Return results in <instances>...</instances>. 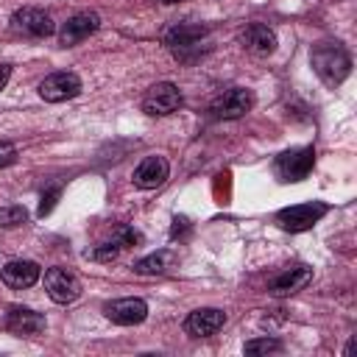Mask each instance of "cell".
<instances>
[{
    "instance_id": "obj_10",
    "label": "cell",
    "mask_w": 357,
    "mask_h": 357,
    "mask_svg": "<svg viewBox=\"0 0 357 357\" xmlns=\"http://www.w3.org/2000/svg\"><path fill=\"white\" fill-rule=\"evenodd\" d=\"M3 326H6V332H11V335L33 337V335H42V332H45L47 321H45L42 312H33V310H28V307H8L6 315H3Z\"/></svg>"
},
{
    "instance_id": "obj_27",
    "label": "cell",
    "mask_w": 357,
    "mask_h": 357,
    "mask_svg": "<svg viewBox=\"0 0 357 357\" xmlns=\"http://www.w3.org/2000/svg\"><path fill=\"white\" fill-rule=\"evenodd\" d=\"M156 3H162V6H173V3H178V0H156Z\"/></svg>"
},
{
    "instance_id": "obj_15",
    "label": "cell",
    "mask_w": 357,
    "mask_h": 357,
    "mask_svg": "<svg viewBox=\"0 0 357 357\" xmlns=\"http://www.w3.org/2000/svg\"><path fill=\"white\" fill-rule=\"evenodd\" d=\"M310 282H312V268H307V265H293V268L276 273V276L271 279L268 290H271V296L284 298V296H293V293L304 290Z\"/></svg>"
},
{
    "instance_id": "obj_20",
    "label": "cell",
    "mask_w": 357,
    "mask_h": 357,
    "mask_svg": "<svg viewBox=\"0 0 357 357\" xmlns=\"http://www.w3.org/2000/svg\"><path fill=\"white\" fill-rule=\"evenodd\" d=\"M112 243H117L120 248L139 245V243H142V234H139V231H134L131 226H117V229L112 231Z\"/></svg>"
},
{
    "instance_id": "obj_1",
    "label": "cell",
    "mask_w": 357,
    "mask_h": 357,
    "mask_svg": "<svg viewBox=\"0 0 357 357\" xmlns=\"http://www.w3.org/2000/svg\"><path fill=\"white\" fill-rule=\"evenodd\" d=\"M312 70L321 75V81L326 86H337L346 81V75L351 73V56L340 42H321L312 47L310 53Z\"/></svg>"
},
{
    "instance_id": "obj_16",
    "label": "cell",
    "mask_w": 357,
    "mask_h": 357,
    "mask_svg": "<svg viewBox=\"0 0 357 357\" xmlns=\"http://www.w3.org/2000/svg\"><path fill=\"white\" fill-rule=\"evenodd\" d=\"M98 28H100V17H98L95 11H78V14H73V17L64 22V28L59 31V42H61L64 47L78 45V42H84L89 33H95Z\"/></svg>"
},
{
    "instance_id": "obj_6",
    "label": "cell",
    "mask_w": 357,
    "mask_h": 357,
    "mask_svg": "<svg viewBox=\"0 0 357 357\" xmlns=\"http://www.w3.org/2000/svg\"><path fill=\"white\" fill-rule=\"evenodd\" d=\"M11 31H17L22 36L45 39V36H53L56 33V22H53V17L47 11L33 8V6H25V8H17L11 14Z\"/></svg>"
},
{
    "instance_id": "obj_24",
    "label": "cell",
    "mask_w": 357,
    "mask_h": 357,
    "mask_svg": "<svg viewBox=\"0 0 357 357\" xmlns=\"http://www.w3.org/2000/svg\"><path fill=\"white\" fill-rule=\"evenodd\" d=\"M14 159H17V148L11 142H0V167L11 165Z\"/></svg>"
},
{
    "instance_id": "obj_14",
    "label": "cell",
    "mask_w": 357,
    "mask_h": 357,
    "mask_svg": "<svg viewBox=\"0 0 357 357\" xmlns=\"http://www.w3.org/2000/svg\"><path fill=\"white\" fill-rule=\"evenodd\" d=\"M167 176H170V165H167L165 156H145V159L137 165L131 181H134V187H139V190H156V187H162V184L167 181Z\"/></svg>"
},
{
    "instance_id": "obj_22",
    "label": "cell",
    "mask_w": 357,
    "mask_h": 357,
    "mask_svg": "<svg viewBox=\"0 0 357 357\" xmlns=\"http://www.w3.org/2000/svg\"><path fill=\"white\" fill-rule=\"evenodd\" d=\"M117 254H120L117 243H106V245H98V248L86 251V257L95 259V262H112V259H117Z\"/></svg>"
},
{
    "instance_id": "obj_3",
    "label": "cell",
    "mask_w": 357,
    "mask_h": 357,
    "mask_svg": "<svg viewBox=\"0 0 357 357\" xmlns=\"http://www.w3.org/2000/svg\"><path fill=\"white\" fill-rule=\"evenodd\" d=\"M181 103H184L181 89H178L176 84H170V81H159V84H153V86L145 92V98H142V112L151 114V117H165V114L178 112Z\"/></svg>"
},
{
    "instance_id": "obj_18",
    "label": "cell",
    "mask_w": 357,
    "mask_h": 357,
    "mask_svg": "<svg viewBox=\"0 0 357 357\" xmlns=\"http://www.w3.org/2000/svg\"><path fill=\"white\" fill-rule=\"evenodd\" d=\"M173 265H176V254L165 248V251H156V254L142 257V259L134 265V271H137L139 276H159V273H167Z\"/></svg>"
},
{
    "instance_id": "obj_8",
    "label": "cell",
    "mask_w": 357,
    "mask_h": 357,
    "mask_svg": "<svg viewBox=\"0 0 357 357\" xmlns=\"http://www.w3.org/2000/svg\"><path fill=\"white\" fill-rule=\"evenodd\" d=\"M39 95L42 100L47 103H61V100H70L75 95H81V78L70 70H59V73H50L47 78H42L39 84Z\"/></svg>"
},
{
    "instance_id": "obj_26",
    "label": "cell",
    "mask_w": 357,
    "mask_h": 357,
    "mask_svg": "<svg viewBox=\"0 0 357 357\" xmlns=\"http://www.w3.org/2000/svg\"><path fill=\"white\" fill-rule=\"evenodd\" d=\"M8 78H11V64H0V89H6Z\"/></svg>"
},
{
    "instance_id": "obj_2",
    "label": "cell",
    "mask_w": 357,
    "mask_h": 357,
    "mask_svg": "<svg viewBox=\"0 0 357 357\" xmlns=\"http://www.w3.org/2000/svg\"><path fill=\"white\" fill-rule=\"evenodd\" d=\"M206 39V28L204 25H187L178 22L165 33V45L176 59H195L201 53V45Z\"/></svg>"
},
{
    "instance_id": "obj_5",
    "label": "cell",
    "mask_w": 357,
    "mask_h": 357,
    "mask_svg": "<svg viewBox=\"0 0 357 357\" xmlns=\"http://www.w3.org/2000/svg\"><path fill=\"white\" fill-rule=\"evenodd\" d=\"M326 212H329V206L321 204V201L296 204V206L279 209V212H276V223H279L284 231H307V229H312Z\"/></svg>"
},
{
    "instance_id": "obj_25",
    "label": "cell",
    "mask_w": 357,
    "mask_h": 357,
    "mask_svg": "<svg viewBox=\"0 0 357 357\" xmlns=\"http://www.w3.org/2000/svg\"><path fill=\"white\" fill-rule=\"evenodd\" d=\"M190 231V220L187 218H173V229H170V237L176 240V237H181V234H187Z\"/></svg>"
},
{
    "instance_id": "obj_19",
    "label": "cell",
    "mask_w": 357,
    "mask_h": 357,
    "mask_svg": "<svg viewBox=\"0 0 357 357\" xmlns=\"http://www.w3.org/2000/svg\"><path fill=\"white\" fill-rule=\"evenodd\" d=\"M28 220V209L20 206V204H11V206H0V229H14V226H22Z\"/></svg>"
},
{
    "instance_id": "obj_4",
    "label": "cell",
    "mask_w": 357,
    "mask_h": 357,
    "mask_svg": "<svg viewBox=\"0 0 357 357\" xmlns=\"http://www.w3.org/2000/svg\"><path fill=\"white\" fill-rule=\"evenodd\" d=\"M315 165V151L312 148H293L276 156L273 162V173L279 181H301L310 176Z\"/></svg>"
},
{
    "instance_id": "obj_13",
    "label": "cell",
    "mask_w": 357,
    "mask_h": 357,
    "mask_svg": "<svg viewBox=\"0 0 357 357\" xmlns=\"http://www.w3.org/2000/svg\"><path fill=\"white\" fill-rule=\"evenodd\" d=\"M226 324V312L218 310V307H201V310H192L184 321V332L190 337H209L215 335L218 329H223Z\"/></svg>"
},
{
    "instance_id": "obj_23",
    "label": "cell",
    "mask_w": 357,
    "mask_h": 357,
    "mask_svg": "<svg viewBox=\"0 0 357 357\" xmlns=\"http://www.w3.org/2000/svg\"><path fill=\"white\" fill-rule=\"evenodd\" d=\"M59 195H61V184H53V187H47V190L42 192V204H39V215H42V218L53 212V206H56Z\"/></svg>"
},
{
    "instance_id": "obj_12",
    "label": "cell",
    "mask_w": 357,
    "mask_h": 357,
    "mask_svg": "<svg viewBox=\"0 0 357 357\" xmlns=\"http://www.w3.org/2000/svg\"><path fill=\"white\" fill-rule=\"evenodd\" d=\"M106 318L112 324H120V326H134V324H142L148 318V304L142 298H114L103 307Z\"/></svg>"
},
{
    "instance_id": "obj_7",
    "label": "cell",
    "mask_w": 357,
    "mask_h": 357,
    "mask_svg": "<svg viewBox=\"0 0 357 357\" xmlns=\"http://www.w3.org/2000/svg\"><path fill=\"white\" fill-rule=\"evenodd\" d=\"M251 106H254V92L245 89V86H231V89L220 92V95L209 103V112H212V117H218V120H237V117H243L245 112H251Z\"/></svg>"
},
{
    "instance_id": "obj_11",
    "label": "cell",
    "mask_w": 357,
    "mask_h": 357,
    "mask_svg": "<svg viewBox=\"0 0 357 357\" xmlns=\"http://www.w3.org/2000/svg\"><path fill=\"white\" fill-rule=\"evenodd\" d=\"M39 276H42V268L33 259H11L0 268V279L11 290H25V287L36 284Z\"/></svg>"
},
{
    "instance_id": "obj_9",
    "label": "cell",
    "mask_w": 357,
    "mask_h": 357,
    "mask_svg": "<svg viewBox=\"0 0 357 357\" xmlns=\"http://www.w3.org/2000/svg\"><path fill=\"white\" fill-rule=\"evenodd\" d=\"M45 290L56 304H70L81 296V282L67 268H47L45 271Z\"/></svg>"
},
{
    "instance_id": "obj_17",
    "label": "cell",
    "mask_w": 357,
    "mask_h": 357,
    "mask_svg": "<svg viewBox=\"0 0 357 357\" xmlns=\"http://www.w3.org/2000/svg\"><path fill=\"white\" fill-rule=\"evenodd\" d=\"M240 45L254 56H271L276 50V33L265 22H248L240 31Z\"/></svg>"
},
{
    "instance_id": "obj_21",
    "label": "cell",
    "mask_w": 357,
    "mask_h": 357,
    "mask_svg": "<svg viewBox=\"0 0 357 357\" xmlns=\"http://www.w3.org/2000/svg\"><path fill=\"white\" fill-rule=\"evenodd\" d=\"M282 343L276 337H254L245 343V354H268V351H279Z\"/></svg>"
}]
</instances>
